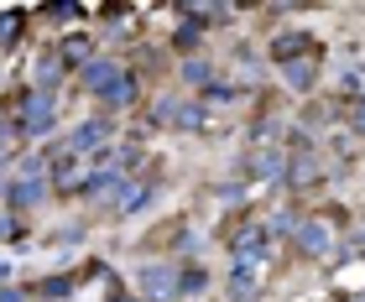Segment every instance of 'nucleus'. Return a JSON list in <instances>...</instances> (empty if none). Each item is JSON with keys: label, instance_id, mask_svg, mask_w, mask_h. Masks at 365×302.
<instances>
[{"label": "nucleus", "instance_id": "12", "mask_svg": "<svg viewBox=\"0 0 365 302\" xmlns=\"http://www.w3.org/2000/svg\"><path fill=\"white\" fill-rule=\"evenodd\" d=\"M313 172H319V167H313V151H297L292 167H287V188H303V182H313Z\"/></svg>", "mask_w": 365, "mask_h": 302}, {"label": "nucleus", "instance_id": "20", "mask_svg": "<svg viewBox=\"0 0 365 302\" xmlns=\"http://www.w3.org/2000/svg\"><path fill=\"white\" fill-rule=\"evenodd\" d=\"M78 240H84V229H78V224H63V234H53V245H63V250L78 245Z\"/></svg>", "mask_w": 365, "mask_h": 302}, {"label": "nucleus", "instance_id": "3", "mask_svg": "<svg viewBox=\"0 0 365 302\" xmlns=\"http://www.w3.org/2000/svg\"><path fill=\"white\" fill-rule=\"evenodd\" d=\"M178 297V271L173 266H141V302H168Z\"/></svg>", "mask_w": 365, "mask_h": 302}, {"label": "nucleus", "instance_id": "9", "mask_svg": "<svg viewBox=\"0 0 365 302\" xmlns=\"http://www.w3.org/2000/svg\"><path fill=\"white\" fill-rule=\"evenodd\" d=\"M130 99H136V83H130L125 73H120V78H115V83H110V89H99V105H110V110H125V105H130Z\"/></svg>", "mask_w": 365, "mask_h": 302}, {"label": "nucleus", "instance_id": "22", "mask_svg": "<svg viewBox=\"0 0 365 302\" xmlns=\"http://www.w3.org/2000/svg\"><path fill=\"white\" fill-rule=\"evenodd\" d=\"M350 130H355V136H365V99H355V110H350Z\"/></svg>", "mask_w": 365, "mask_h": 302}, {"label": "nucleus", "instance_id": "21", "mask_svg": "<svg viewBox=\"0 0 365 302\" xmlns=\"http://www.w3.org/2000/svg\"><path fill=\"white\" fill-rule=\"evenodd\" d=\"M209 99H214V105H220V99L230 105V99H235V83H209Z\"/></svg>", "mask_w": 365, "mask_h": 302}, {"label": "nucleus", "instance_id": "27", "mask_svg": "<svg viewBox=\"0 0 365 302\" xmlns=\"http://www.w3.org/2000/svg\"><path fill=\"white\" fill-rule=\"evenodd\" d=\"M115 302H141V297H130V292H120V297H115Z\"/></svg>", "mask_w": 365, "mask_h": 302}, {"label": "nucleus", "instance_id": "11", "mask_svg": "<svg viewBox=\"0 0 365 302\" xmlns=\"http://www.w3.org/2000/svg\"><path fill=\"white\" fill-rule=\"evenodd\" d=\"M251 167H256V172L267 177V182H287V172H282V151H277V146L256 151V162H251Z\"/></svg>", "mask_w": 365, "mask_h": 302}, {"label": "nucleus", "instance_id": "7", "mask_svg": "<svg viewBox=\"0 0 365 302\" xmlns=\"http://www.w3.org/2000/svg\"><path fill=\"white\" fill-rule=\"evenodd\" d=\"M63 78V58L58 53H42L37 68H31V83H37V94H53V83Z\"/></svg>", "mask_w": 365, "mask_h": 302}, {"label": "nucleus", "instance_id": "1", "mask_svg": "<svg viewBox=\"0 0 365 302\" xmlns=\"http://www.w3.org/2000/svg\"><path fill=\"white\" fill-rule=\"evenodd\" d=\"M53 125H58V99L53 94H31L21 105V115H16V130H21V136H47Z\"/></svg>", "mask_w": 365, "mask_h": 302}, {"label": "nucleus", "instance_id": "19", "mask_svg": "<svg viewBox=\"0 0 365 302\" xmlns=\"http://www.w3.org/2000/svg\"><path fill=\"white\" fill-rule=\"evenodd\" d=\"M16 31H21V11H6L0 16V42H11Z\"/></svg>", "mask_w": 365, "mask_h": 302}, {"label": "nucleus", "instance_id": "15", "mask_svg": "<svg viewBox=\"0 0 365 302\" xmlns=\"http://www.w3.org/2000/svg\"><path fill=\"white\" fill-rule=\"evenodd\" d=\"M214 198H220L225 209H235V204H245V188H240V182H220V188H214Z\"/></svg>", "mask_w": 365, "mask_h": 302}, {"label": "nucleus", "instance_id": "4", "mask_svg": "<svg viewBox=\"0 0 365 302\" xmlns=\"http://www.w3.org/2000/svg\"><path fill=\"white\" fill-rule=\"evenodd\" d=\"M105 141H110V125H105V120H84V125L68 136V157H94V151L105 157V151H110Z\"/></svg>", "mask_w": 365, "mask_h": 302}, {"label": "nucleus", "instance_id": "25", "mask_svg": "<svg viewBox=\"0 0 365 302\" xmlns=\"http://www.w3.org/2000/svg\"><path fill=\"white\" fill-rule=\"evenodd\" d=\"M11 234H21V224H16V219H0V240H11Z\"/></svg>", "mask_w": 365, "mask_h": 302}, {"label": "nucleus", "instance_id": "24", "mask_svg": "<svg viewBox=\"0 0 365 302\" xmlns=\"http://www.w3.org/2000/svg\"><path fill=\"white\" fill-rule=\"evenodd\" d=\"M0 302H26V292L21 287H0Z\"/></svg>", "mask_w": 365, "mask_h": 302}, {"label": "nucleus", "instance_id": "8", "mask_svg": "<svg viewBox=\"0 0 365 302\" xmlns=\"http://www.w3.org/2000/svg\"><path fill=\"white\" fill-rule=\"evenodd\" d=\"M115 78H120V68H115L110 58H89V63H84V83H89L94 94H99V89H110Z\"/></svg>", "mask_w": 365, "mask_h": 302}, {"label": "nucleus", "instance_id": "14", "mask_svg": "<svg viewBox=\"0 0 365 302\" xmlns=\"http://www.w3.org/2000/svg\"><path fill=\"white\" fill-rule=\"evenodd\" d=\"M58 58H63V63H84V58H89V37H68V42L58 47Z\"/></svg>", "mask_w": 365, "mask_h": 302}, {"label": "nucleus", "instance_id": "17", "mask_svg": "<svg viewBox=\"0 0 365 302\" xmlns=\"http://www.w3.org/2000/svg\"><path fill=\"white\" fill-rule=\"evenodd\" d=\"M182 78H188V83H204V89L214 83V73H209V63H182Z\"/></svg>", "mask_w": 365, "mask_h": 302}, {"label": "nucleus", "instance_id": "6", "mask_svg": "<svg viewBox=\"0 0 365 302\" xmlns=\"http://www.w3.org/2000/svg\"><path fill=\"white\" fill-rule=\"evenodd\" d=\"M6 198H11V209H37L47 198V182L42 177H21V182H11V188H6Z\"/></svg>", "mask_w": 365, "mask_h": 302}, {"label": "nucleus", "instance_id": "26", "mask_svg": "<svg viewBox=\"0 0 365 302\" xmlns=\"http://www.w3.org/2000/svg\"><path fill=\"white\" fill-rule=\"evenodd\" d=\"M6 146H11V130H0V151H6Z\"/></svg>", "mask_w": 365, "mask_h": 302}, {"label": "nucleus", "instance_id": "2", "mask_svg": "<svg viewBox=\"0 0 365 302\" xmlns=\"http://www.w3.org/2000/svg\"><path fill=\"white\" fill-rule=\"evenodd\" d=\"M152 120L157 125H173V130H198V125H204V105H188V99L168 94V99H157V105H152Z\"/></svg>", "mask_w": 365, "mask_h": 302}, {"label": "nucleus", "instance_id": "18", "mask_svg": "<svg viewBox=\"0 0 365 302\" xmlns=\"http://www.w3.org/2000/svg\"><path fill=\"white\" fill-rule=\"evenodd\" d=\"M37 292L58 302V297H68V292H73V281H68V276H53V281H42V287H37Z\"/></svg>", "mask_w": 365, "mask_h": 302}, {"label": "nucleus", "instance_id": "10", "mask_svg": "<svg viewBox=\"0 0 365 302\" xmlns=\"http://www.w3.org/2000/svg\"><path fill=\"white\" fill-rule=\"evenodd\" d=\"M146 204H152V188H146V182H125L120 198H115V209H120V214H136V209H146Z\"/></svg>", "mask_w": 365, "mask_h": 302}, {"label": "nucleus", "instance_id": "16", "mask_svg": "<svg viewBox=\"0 0 365 302\" xmlns=\"http://www.w3.org/2000/svg\"><path fill=\"white\" fill-rule=\"evenodd\" d=\"M204 287H209V276L198 271V266H188V276H178V292H188V297H193V292H204Z\"/></svg>", "mask_w": 365, "mask_h": 302}, {"label": "nucleus", "instance_id": "5", "mask_svg": "<svg viewBox=\"0 0 365 302\" xmlns=\"http://www.w3.org/2000/svg\"><path fill=\"white\" fill-rule=\"evenodd\" d=\"M292 234H297V245H303L308 256H329V245H334V234H329V224H324V219H303Z\"/></svg>", "mask_w": 365, "mask_h": 302}, {"label": "nucleus", "instance_id": "23", "mask_svg": "<svg viewBox=\"0 0 365 302\" xmlns=\"http://www.w3.org/2000/svg\"><path fill=\"white\" fill-rule=\"evenodd\" d=\"M198 42V26H178V47H193Z\"/></svg>", "mask_w": 365, "mask_h": 302}, {"label": "nucleus", "instance_id": "13", "mask_svg": "<svg viewBox=\"0 0 365 302\" xmlns=\"http://www.w3.org/2000/svg\"><path fill=\"white\" fill-rule=\"evenodd\" d=\"M282 73H287V83H292V89H308V83H313V73H319V68H313L308 58H292V63H282Z\"/></svg>", "mask_w": 365, "mask_h": 302}]
</instances>
